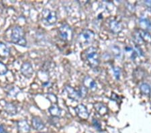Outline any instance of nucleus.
Returning <instances> with one entry per match:
<instances>
[{"instance_id": "4be33fe9", "label": "nucleus", "mask_w": 151, "mask_h": 133, "mask_svg": "<svg viewBox=\"0 0 151 133\" xmlns=\"http://www.w3.org/2000/svg\"><path fill=\"white\" fill-rule=\"evenodd\" d=\"M114 75L116 77L117 79H118L120 78V69L116 67V68L114 69Z\"/></svg>"}, {"instance_id": "9d476101", "label": "nucleus", "mask_w": 151, "mask_h": 133, "mask_svg": "<svg viewBox=\"0 0 151 133\" xmlns=\"http://www.w3.org/2000/svg\"><path fill=\"white\" fill-rule=\"evenodd\" d=\"M18 130L19 133H29L30 131V127L27 120H23L18 122Z\"/></svg>"}, {"instance_id": "20e7f679", "label": "nucleus", "mask_w": 151, "mask_h": 133, "mask_svg": "<svg viewBox=\"0 0 151 133\" xmlns=\"http://www.w3.org/2000/svg\"><path fill=\"white\" fill-rule=\"evenodd\" d=\"M58 35L60 38V39L63 40L65 42H70L73 39V34L72 29L68 24H63L58 29Z\"/></svg>"}, {"instance_id": "412c9836", "label": "nucleus", "mask_w": 151, "mask_h": 133, "mask_svg": "<svg viewBox=\"0 0 151 133\" xmlns=\"http://www.w3.org/2000/svg\"><path fill=\"white\" fill-rule=\"evenodd\" d=\"M93 127L96 128V129L97 130L100 131V130H101V127L100 123H99V121L97 120V119H93Z\"/></svg>"}, {"instance_id": "5701e85b", "label": "nucleus", "mask_w": 151, "mask_h": 133, "mask_svg": "<svg viewBox=\"0 0 151 133\" xmlns=\"http://www.w3.org/2000/svg\"><path fill=\"white\" fill-rule=\"evenodd\" d=\"M0 133H8L6 131V130L4 129V128L2 125H0Z\"/></svg>"}, {"instance_id": "f257e3e1", "label": "nucleus", "mask_w": 151, "mask_h": 133, "mask_svg": "<svg viewBox=\"0 0 151 133\" xmlns=\"http://www.w3.org/2000/svg\"><path fill=\"white\" fill-rule=\"evenodd\" d=\"M9 38V42L15 45H18L22 47H26V40L25 38V33L23 28L19 26H14L10 30V32L8 36Z\"/></svg>"}, {"instance_id": "423d86ee", "label": "nucleus", "mask_w": 151, "mask_h": 133, "mask_svg": "<svg viewBox=\"0 0 151 133\" xmlns=\"http://www.w3.org/2000/svg\"><path fill=\"white\" fill-rule=\"evenodd\" d=\"M21 73L25 77L27 78H30L32 76L34 73V70L32 65L28 62L24 63L23 65H22L20 69Z\"/></svg>"}, {"instance_id": "aec40b11", "label": "nucleus", "mask_w": 151, "mask_h": 133, "mask_svg": "<svg viewBox=\"0 0 151 133\" xmlns=\"http://www.w3.org/2000/svg\"><path fill=\"white\" fill-rule=\"evenodd\" d=\"M8 67L6 65L4 64L3 63L0 62V75H6L8 73Z\"/></svg>"}, {"instance_id": "dca6fc26", "label": "nucleus", "mask_w": 151, "mask_h": 133, "mask_svg": "<svg viewBox=\"0 0 151 133\" xmlns=\"http://www.w3.org/2000/svg\"><path fill=\"white\" fill-rule=\"evenodd\" d=\"M9 55V49L4 43L0 42V57H7Z\"/></svg>"}, {"instance_id": "6e6552de", "label": "nucleus", "mask_w": 151, "mask_h": 133, "mask_svg": "<svg viewBox=\"0 0 151 133\" xmlns=\"http://www.w3.org/2000/svg\"><path fill=\"white\" fill-rule=\"evenodd\" d=\"M109 29H110L111 32L114 34H118L120 33L123 29L122 24L120 22L116 20H112L110 21L109 24Z\"/></svg>"}, {"instance_id": "a211bd4d", "label": "nucleus", "mask_w": 151, "mask_h": 133, "mask_svg": "<svg viewBox=\"0 0 151 133\" xmlns=\"http://www.w3.org/2000/svg\"><path fill=\"white\" fill-rule=\"evenodd\" d=\"M140 89L141 91L142 92V93H144L146 96H148L150 93V91H151L150 87L149 85L147 83L141 84Z\"/></svg>"}, {"instance_id": "1a4fd4ad", "label": "nucleus", "mask_w": 151, "mask_h": 133, "mask_svg": "<svg viewBox=\"0 0 151 133\" xmlns=\"http://www.w3.org/2000/svg\"><path fill=\"white\" fill-rule=\"evenodd\" d=\"M65 90H66L69 98L73 99V100H79V99L81 98V93H80L79 91L75 90V89L74 88H73L72 87L66 86V88H65Z\"/></svg>"}, {"instance_id": "9b49d317", "label": "nucleus", "mask_w": 151, "mask_h": 133, "mask_svg": "<svg viewBox=\"0 0 151 133\" xmlns=\"http://www.w3.org/2000/svg\"><path fill=\"white\" fill-rule=\"evenodd\" d=\"M83 85L85 88H88L91 90H95L97 88V83L93 79L89 76H86L83 79Z\"/></svg>"}, {"instance_id": "ddd939ff", "label": "nucleus", "mask_w": 151, "mask_h": 133, "mask_svg": "<svg viewBox=\"0 0 151 133\" xmlns=\"http://www.w3.org/2000/svg\"><path fill=\"white\" fill-rule=\"evenodd\" d=\"M94 108L97 112L101 116L106 114L108 112V109L107 106L102 103H96L94 104Z\"/></svg>"}, {"instance_id": "f3484780", "label": "nucleus", "mask_w": 151, "mask_h": 133, "mask_svg": "<svg viewBox=\"0 0 151 133\" xmlns=\"http://www.w3.org/2000/svg\"><path fill=\"white\" fill-rule=\"evenodd\" d=\"M138 34H139L140 37L141 39L147 42H150L151 41V36L148 32H146L145 31H138Z\"/></svg>"}, {"instance_id": "0eeeda50", "label": "nucleus", "mask_w": 151, "mask_h": 133, "mask_svg": "<svg viewBox=\"0 0 151 133\" xmlns=\"http://www.w3.org/2000/svg\"><path fill=\"white\" fill-rule=\"evenodd\" d=\"M77 115L82 120H87L89 118V112L87 108L83 104L78 105L75 109Z\"/></svg>"}, {"instance_id": "39448f33", "label": "nucleus", "mask_w": 151, "mask_h": 133, "mask_svg": "<svg viewBox=\"0 0 151 133\" xmlns=\"http://www.w3.org/2000/svg\"><path fill=\"white\" fill-rule=\"evenodd\" d=\"M42 22L48 26L55 24L57 21V16L56 12L48 9H43L42 12Z\"/></svg>"}, {"instance_id": "b1692460", "label": "nucleus", "mask_w": 151, "mask_h": 133, "mask_svg": "<svg viewBox=\"0 0 151 133\" xmlns=\"http://www.w3.org/2000/svg\"><path fill=\"white\" fill-rule=\"evenodd\" d=\"M41 133H45V132H41Z\"/></svg>"}, {"instance_id": "6ab92c4d", "label": "nucleus", "mask_w": 151, "mask_h": 133, "mask_svg": "<svg viewBox=\"0 0 151 133\" xmlns=\"http://www.w3.org/2000/svg\"><path fill=\"white\" fill-rule=\"evenodd\" d=\"M139 25L143 29H148L150 27L151 24L150 21L148 19H140L139 22Z\"/></svg>"}, {"instance_id": "f8f14e48", "label": "nucleus", "mask_w": 151, "mask_h": 133, "mask_svg": "<svg viewBox=\"0 0 151 133\" xmlns=\"http://www.w3.org/2000/svg\"><path fill=\"white\" fill-rule=\"evenodd\" d=\"M32 124L34 129L36 130H42L45 127V123L39 117H34L32 120Z\"/></svg>"}, {"instance_id": "f03ea898", "label": "nucleus", "mask_w": 151, "mask_h": 133, "mask_svg": "<svg viewBox=\"0 0 151 133\" xmlns=\"http://www.w3.org/2000/svg\"><path fill=\"white\" fill-rule=\"evenodd\" d=\"M86 57L90 66L93 68L97 67L99 63V57L96 48L90 47L86 50Z\"/></svg>"}, {"instance_id": "2eb2a0df", "label": "nucleus", "mask_w": 151, "mask_h": 133, "mask_svg": "<svg viewBox=\"0 0 151 133\" xmlns=\"http://www.w3.org/2000/svg\"><path fill=\"white\" fill-rule=\"evenodd\" d=\"M51 115L54 117H58L61 114V110L57 105H52L48 109Z\"/></svg>"}, {"instance_id": "7ed1b4c3", "label": "nucleus", "mask_w": 151, "mask_h": 133, "mask_svg": "<svg viewBox=\"0 0 151 133\" xmlns=\"http://www.w3.org/2000/svg\"><path fill=\"white\" fill-rule=\"evenodd\" d=\"M95 38V34L90 30H84L78 36V41L81 45H87L93 42Z\"/></svg>"}, {"instance_id": "4468645a", "label": "nucleus", "mask_w": 151, "mask_h": 133, "mask_svg": "<svg viewBox=\"0 0 151 133\" xmlns=\"http://www.w3.org/2000/svg\"><path fill=\"white\" fill-rule=\"evenodd\" d=\"M5 110H6V112L10 116L16 115L17 113L16 107L13 104L11 103L6 104V106H5Z\"/></svg>"}]
</instances>
